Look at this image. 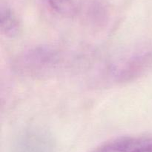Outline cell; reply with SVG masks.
Wrapping results in <instances>:
<instances>
[{"label": "cell", "mask_w": 152, "mask_h": 152, "mask_svg": "<svg viewBox=\"0 0 152 152\" xmlns=\"http://www.w3.org/2000/svg\"><path fill=\"white\" fill-rule=\"evenodd\" d=\"M152 66V49L132 52L111 64L110 75L117 82H126L136 78Z\"/></svg>", "instance_id": "cell-2"}, {"label": "cell", "mask_w": 152, "mask_h": 152, "mask_svg": "<svg viewBox=\"0 0 152 152\" xmlns=\"http://www.w3.org/2000/svg\"><path fill=\"white\" fill-rule=\"evenodd\" d=\"M94 152H152V137L116 139L102 145Z\"/></svg>", "instance_id": "cell-3"}, {"label": "cell", "mask_w": 152, "mask_h": 152, "mask_svg": "<svg viewBox=\"0 0 152 152\" xmlns=\"http://www.w3.org/2000/svg\"><path fill=\"white\" fill-rule=\"evenodd\" d=\"M0 28L1 32L9 37H16L19 33V22L10 9H1L0 13Z\"/></svg>", "instance_id": "cell-4"}, {"label": "cell", "mask_w": 152, "mask_h": 152, "mask_svg": "<svg viewBox=\"0 0 152 152\" xmlns=\"http://www.w3.org/2000/svg\"><path fill=\"white\" fill-rule=\"evenodd\" d=\"M50 7L61 15L74 16L77 13V5L73 0H48Z\"/></svg>", "instance_id": "cell-5"}, {"label": "cell", "mask_w": 152, "mask_h": 152, "mask_svg": "<svg viewBox=\"0 0 152 152\" xmlns=\"http://www.w3.org/2000/svg\"><path fill=\"white\" fill-rule=\"evenodd\" d=\"M60 55L50 46H36L18 56L15 61L16 69L30 76L48 74L60 63Z\"/></svg>", "instance_id": "cell-1"}]
</instances>
